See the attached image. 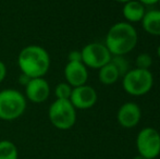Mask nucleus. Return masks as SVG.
<instances>
[{
    "instance_id": "obj_12",
    "label": "nucleus",
    "mask_w": 160,
    "mask_h": 159,
    "mask_svg": "<svg viewBox=\"0 0 160 159\" xmlns=\"http://www.w3.org/2000/svg\"><path fill=\"white\" fill-rule=\"evenodd\" d=\"M146 13L145 6L138 1V0H130V1L123 3L122 15L125 22L128 23H136L143 20Z\"/></svg>"
},
{
    "instance_id": "obj_15",
    "label": "nucleus",
    "mask_w": 160,
    "mask_h": 159,
    "mask_svg": "<svg viewBox=\"0 0 160 159\" xmlns=\"http://www.w3.org/2000/svg\"><path fill=\"white\" fill-rule=\"evenodd\" d=\"M0 159H19V152L14 143L9 140L0 141Z\"/></svg>"
},
{
    "instance_id": "obj_23",
    "label": "nucleus",
    "mask_w": 160,
    "mask_h": 159,
    "mask_svg": "<svg viewBox=\"0 0 160 159\" xmlns=\"http://www.w3.org/2000/svg\"><path fill=\"white\" fill-rule=\"evenodd\" d=\"M157 55H158V57L160 58V45L158 46V48H157Z\"/></svg>"
},
{
    "instance_id": "obj_24",
    "label": "nucleus",
    "mask_w": 160,
    "mask_h": 159,
    "mask_svg": "<svg viewBox=\"0 0 160 159\" xmlns=\"http://www.w3.org/2000/svg\"><path fill=\"white\" fill-rule=\"evenodd\" d=\"M158 3H159V6H160V0H159V1H158Z\"/></svg>"
},
{
    "instance_id": "obj_5",
    "label": "nucleus",
    "mask_w": 160,
    "mask_h": 159,
    "mask_svg": "<svg viewBox=\"0 0 160 159\" xmlns=\"http://www.w3.org/2000/svg\"><path fill=\"white\" fill-rule=\"evenodd\" d=\"M154 86V77L150 70L131 69L122 77V87L132 96L146 95Z\"/></svg>"
},
{
    "instance_id": "obj_6",
    "label": "nucleus",
    "mask_w": 160,
    "mask_h": 159,
    "mask_svg": "<svg viewBox=\"0 0 160 159\" xmlns=\"http://www.w3.org/2000/svg\"><path fill=\"white\" fill-rule=\"evenodd\" d=\"M138 154L144 159H155L160 154V134L154 127H144L136 137Z\"/></svg>"
},
{
    "instance_id": "obj_2",
    "label": "nucleus",
    "mask_w": 160,
    "mask_h": 159,
    "mask_svg": "<svg viewBox=\"0 0 160 159\" xmlns=\"http://www.w3.org/2000/svg\"><path fill=\"white\" fill-rule=\"evenodd\" d=\"M138 35L131 23L123 21L113 24L106 35L105 45L112 56H125L136 47Z\"/></svg>"
},
{
    "instance_id": "obj_4",
    "label": "nucleus",
    "mask_w": 160,
    "mask_h": 159,
    "mask_svg": "<svg viewBox=\"0 0 160 159\" xmlns=\"http://www.w3.org/2000/svg\"><path fill=\"white\" fill-rule=\"evenodd\" d=\"M50 123L58 130H70L76 122V109L69 99H56L48 108Z\"/></svg>"
},
{
    "instance_id": "obj_1",
    "label": "nucleus",
    "mask_w": 160,
    "mask_h": 159,
    "mask_svg": "<svg viewBox=\"0 0 160 159\" xmlns=\"http://www.w3.org/2000/svg\"><path fill=\"white\" fill-rule=\"evenodd\" d=\"M51 60L48 51L38 45L24 47L18 56V67L22 74L30 79L44 77L50 69Z\"/></svg>"
},
{
    "instance_id": "obj_16",
    "label": "nucleus",
    "mask_w": 160,
    "mask_h": 159,
    "mask_svg": "<svg viewBox=\"0 0 160 159\" xmlns=\"http://www.w3.org/2000/svg\"><path fill=\"white\" fill-rule=\"evenodd\" d=\"M111 62L114 64V67L117 68V70L119 71V74L120 77H123L124 74H127L130 69V63L127 59H125V56H112Z\"/></svg>"
},
{
    "instance_id": "obj_11",
    "label": "nucleus",
    "mask_w": 160,
    "mask_h": 159,
    "mask_svg": "<svg viewBox=\"0 0 160 159\" xmlns=\"http://www.w3.org/2000/svg\"><path fill=\"white\" fill-rule=\"evenodd\" d=\"M142 118V110L137 104L133 102H124L119 108L117 120L119 124L125 129H132L139 123Z\"/></svg>"
},
{
    "instance_id": "obj_14",
    "label": "nucleus",
    "mask_w": 160,
    "mask_h": 159,
    "mask_svg": "<svg viewBox=\"0 0 160 159\" xmlns=\"http://www.w3.org/2000/svg\"><path fill=\"white\" fill-rule=\"evenodd\" d=\"M119 77H120L119 71L117 70V68L111 62V60L98 70V80L103 85L114 84L119 80Z\"/></svg>"
},
{
    "instance_id": "obj_8",
    "label": "nucleus",
    "mask_w": 160,
    "mask_h": 159,
    "mask_svg": "<svg viewBox=\"0 0 160 159\" xmlns=\"http://www.w3.org/2000/svg\"><path fill=\"white\" fill-rule=\"evenodd\" d=\"M26 100L34 104H42L50 96V85L45 77L31 79L24 86Z\"/></svg>"
},
{
    "instance_id": "obj_17",
    "label": "nucleus",
    "mask_w": 160,
    "mask_h": 159,
    "mask_svg": "<svg viewBox=\"0 0 160 159\" xmlns=\"http://www.w3.org/2000/svg\"><path fill=\"white\" fill-rule=\"evenodd\" d=\"M73 87L69 85L67 82H60L55 87L56 99H70Z\"/></svg>"
},
{
    "instance_id": "obj_7",
    "label": "nucleus",
    "mask_w": 160,
    "mask_h": 159,
    "mask_svg": "<svg viewBox=\"0 0 160 159\" xmlns=\"http://www.w3.org/2000/svg\"><path fill=\"white\" fill-rule=\"evenodd\" d=\"M82 53V62L86 68L99 69L110 62L112 55L105 44L101 42H89L81 49Z\"/></svg>"
},
{
    "instance_id": "obj_18",
    "label": "nucleus",
    "mask_w": 160,
    "mask_h": 159,
    "mask_svg": "<svg viewBox=\"0 0 160 159\" xmlns=\"http://www.w3.org/2000/svg\"><path fill=\"white\" fill-rule=\"evenodd\" d=\"M135 64H136L137 69H142V70H149L150 67L152 66V58L149 53L147 52H142L136 57L135 60Z\"/></svg>"
},
{
    "instance_id": "obj_21",
    "label": "nucleus",
    "mask_w": 160,
    "mask_h": 159,
    "mask_svg": "<svg viewBox=\"0 0 160 159\" xmlns=\"http://www.w3.org/2000/svg\"><path fill=\"white\" fill-rule=\"evenodd\" d=\"M141 3H143L144 6H152V4H156L158 3L159 0H138Z\"/></svg>"
},
{
    "instance_id": "obj_19",
    "label": "nucleus",
    "mask_w": 160,
    "mask_h": 159,
    "mask_svg": "<svg viewBox=\"0 0 160 159\" xmlns=\"http://www.w3.org/2000/svg\"><path fill=\"white\" fill-rule=\"evenodd\" d=\"M68 61H82L81 50H72L68 55Z\"/></svg>"
},
{
    "instance_id": "obj_10",
    "label": "nucleus",
    "mask_w": 160,
    "mask_h": 159,
    "mask_svg": "<svg viewBox=\"0 0 160 159\" xmlns=\"http://www.w3.org/2000/svg\"><path fill=\"white\" fill-rule=\"evenodd\" d=\"M63 74L65 82L72 87L82 86L88 80V69L82 61H68Z\"/></svg>"
},
{
    "instance_id": "obj_20",
    "label": "nucleus",
    "mask_w": 160,
    "mask_h": 159,
    "mask_svg": "<svg viewBox=\"0 0 160 159\" xmlns=\"http://www.w3.org/2000/svg\"><path fill=\"white\" fill-rule=\"evenodd\" d=\"M7 77V67L3 62L0 60V83H2Z\"/></svg>"
},
{
    "instance_id": "obj_13",
    "label": "nucleus",
    "mask_w": 160,
    "mask_h": 159,
    "mask_svg": "<svg viewBox=\"0 0 160 159\" xmlns=\"http://www.w3.org/2000/svg\"><path fill=\"white\" fill-rule=\"evenodd\" d=\"M141 22L146 33L152 36H160V10L147 11Z\"/></svg>"
},
{
    "instance_id": "obj_22",
    "label": "nucleus",
    "mask_w": 160,
    "mask_h": 159,
    "mask_svg": "<svg viewBox=\"0 0 160 159\" xmlns=\"http://www.w3.org/2000/svg\"><path fill=\"white\" fill-rule=\"evenodd\" d=\"M114 1H117V2H121V3H125V2L130 1V0H114Z\"/></svg>"
},
{
    "instance_id": "obj_3",
    "label": "nucleus",
    "mask_w": 160,
    "mask_h": 159,
    "mask_svg": "<svg viewBox=\"0 0 160 159\" xmlns=\"http://www.w3.org/2000/svg\"><path fill=\"white\" fill-rule=\"evenodd\" d=\"M28 100L23 93L14 88L0 91V120L13 121L24 115Z\"/></svg>"
},
{
    "instance_id": "obj_9",
    "label": "nucleus",
    "mask_w": 160,
    "mask_h": 159,
    "mask_svg": "<svg viewBox=\"0 0 160 159\" xmlns=\"http://www.w3.org/2000/svg\"><path fill=\"white\" fill-rule=\"evenodd\" d=\"M97 99H98V95L96 89L91 85L85 84L82 86L73 87L69 100L75 109L86 110L95 106Z\"/></svg>"
}]
</instances>
